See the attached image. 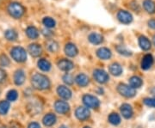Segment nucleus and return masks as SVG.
Here are the masks:
<instances>
[{
  "label": "nucleus",
  "instance_id": "38",
  "mask_svg": "<svg viewBox=\"0 0 155 128\" xmlns=\"http://www.w3.org/2000/svg\"><path fill=\"white\" fill-rule=\"evenodd\" d=\"M7 128H22V126L19 123L16 122V121H11L7 126Z\"/></svg>",
  "mask_w": 155,
  "mask_h": 128
},
{
  "label": "nucleus",
  "instance_id": "45",
  "mask_svg": "<svg viewBox=\"0 0 155 128\" xmlns=\"http://www.w3.org/2000/svg\"><path fill=\"white\" fill-rule=\"evenodd\" d=\"M153 44H154V46H155V35L153 36Z\"/></svg>",
  "mask_w": 155,
  "mask_h": 128
},
{
  "label": "nucleus",
  "instance_id": "6",
  "mask_svg": "<svg viewBox=\"0 0 155 128\" xmlns=\"http://www.w3.org/2000/svg\"><path fill=\"white\" fill-rule=\"evenodd\" d=\"M83 101L86 107L90 108H97L100 105L99 100L97 97H95L94 95H84Z\"/></svg>",
  "mask_w": 155,
  "mask_h": 128
},
{
  "label": "nucleus",
  "instance_id": "10",
  "mask_svg": "<svg viewBox=\"0 0 155 128\" xmlns=\"http://www.w3.org/2000/svg\"><path fill=\"white\" fill-rule=\"evenodd\" d=\"M75 114H76V117L83 121V120H87L89 117H90V111L87 107H79L76 109V112H75Z\"/></svg>",
  "mask_w": 155,
  "mask_h": 128
},
{
  "label": "nucleus",
  "instance_id": "22",
  "mask_svg": "<svg viewBox=\"0 0 155 128\" xmlns=\"http://www.w3.org/2000/svg\"><path fill=\"white\" fill-rule=\"evenodd\" d=\"M42 122H43L45 126H53V125L55 124L56 116L54 114H46L44 117H43Z\"/></svg>",
  "mask_w": 155,
  "mask_h": 128
},
{
  "label": "nucleus",
  "instance_id": "27",
  "mask_svg": "<svg viewBox=\"0 0 155 128\" xmlns=\"http://www.w3.org/2000/svg\"><path fill=\"white\" fill-rule=\"evenodd\" d=\"M38 67L43 72H48L51 69V64L45 59H41L38 61Z\"/></svg>",
  "mask_w": 155,
  "mask_h": 128
},
{
  "label": "nucleus",
  "instance_id": "3",
  "mask_svg": "<svg viewBox=\"0 0 155 128\" xmlns=\"http://www.w3.org/2000/svg\"><path fill=\"white\" fill-rule=\"evenodd\" d=\"M11 55L15 61L22 63L27 59V53L22 46H15L11 51Z\"/></svg>",
  "mask_w": 155,
  "mask_h": 128
},
{
  "label": "nucleus",
  "instance_id": "33",
  "mask_svg": "<svg viewBox=\"0 0 155 128\" xmlns=\"http://www.w3.org/2000/svg\"><path fill=\"white\" fill-rule=\"evenodd\" d=\"M116 51L120 53V54H122L123 56H131L132 55V52L129 50H127V48L125 47V46H116Z\"/></svg>",
  "mask_w": 155,
  "mask_h": 128
},
{
  "label": "nucleus",
  "instance_id": "31",
  "mask_svg": "<svg viewBox=\"0 0 155 128\" xmlns=\"http://www.w3.org/2000/svg\"><path fill=\"white\" fill-rule=\"evenodd\" d=\"M42 22H43V24H44L45 26H46L48 28H54V27L55 26V21H54L52 17H44V18H43V20H42Z\"/></svg>",
  "mask_w": 155,
  "mask_h": 128
},
{
  "label": "nucleus",
  "instance_id": "37",
  "mask_svg": "<svg viewBox=\"0 0 155 128\" xmlns=\"http://www.w3.org/2000/svg\"><path fill=\"white\" fill-rule=\"evenodd\" d=\"M63 81L67 84V85H72L74 82V79L72 78V75L70 74H66L64 77H63Z\"/></svg>",
  "mask_w": 155,
  "mask_h": 128
},
{
  "label": "nucleus",
  "instance_id": "12",
  "mask_svg": "<svg viewBox=\"0 0 155 128\" xmlns=\"http://www.w3.org/2000/svg\"><path fill=\"white\" fill-rule=\"evenodd\" d=\"M58 67L61 69V71L69 72L74 67V65H73V63L72 61H70L68 59H61L60 61L58 62Z\"/></svg>",
  "mask_w": 155,
  "mask_h": 128
},
{
  "label": "nucleus",
  "instance_id": "5",
  "mask_svg": "<svg viewBox=\"0 0 155 128\" xmlns=\"http://www.w3.org/2000/svg\"><path fill=\"white\" fill-rule=\"evenodd\" d=\"M117 90L122 96L127 97V98H131L136 95L135 89H134L133 87H131L130 85H127V84H119L117 87Z\"/></svg>",
  "mask_w": 155,
  "mask_h": 128
},
{
  "label": "nucleus",
  "instance_id": "20",
  "mask_svg": "<svg viewBox=\"0 0 155 128\" xmlns=\"http://www.w3.org/2000/svg\"><path fill=\"white\" fill-rule=\"evenodd\" d=\"M89 41L93 45H99L104 41V37L97 33H91L88 37Z\"/></svg>",
  "mask_w": 155,
  "mask_h": 128
},
{
  "label": "nucleus",
  "instance_id": "46",
  "mask_svg": "<svg viewBox=\"0 0 155 128\" xmlns=\"http://www.w3.org/2000/svg\"><path fill=\"white\" fill-rule=\"evenodd\" d=\"M84 128H91V127H89V126H85V127H84Z\"/></svg>",
  "mask_w": 155,
  "mask_h": 128
},
{
  "label": "nucleus",
  "instance_id": "21",
  "mask_svg": "<svg viewBox=\"0 0 155 128\" xmlns=\"http://www.w3.org/2000/svg\"><path fill=\"white\" fill-rule=\"evenodd\" d=\"M139 45H140V48L144 51L149 50L150 48H151V42H150V40H148V38H147L144 35L140 36V38H139Z\"/></svg>",
  "mask_w": 155,
  "mask_h": 128
},
{
  "label": "nucleus",
  "instance_id": "34",
  "mask_svg": "<svg viewBox=\"0 0 155 128\" xmlns=\"http://www.w3.org/2000/svg\"><path fill=\"white\" fill-rule=\"evenodd\" d=\"M17 97H18V94L16 90L12 89V90H10L7 94V99L10 101H15L17 100Z\"/></svg>",
  "mask_w": 155,
  "mask_h": 128
},
{
  "label": "nucleus",
  "instance_id": "4",
  "mask_svg": "<svg viewBox=\"0 0 155 128\" xmlns=\"http://www.w3.org/2000/svg\"><path fill=\"white\" fill-rule=\"evenodd\" d=\"M26 109L29 114L31 115H36L42 110V103L40 100L34 99L30 101L26 106Z\"/></svg>",
  "mask_w": 155,
  "mask_h": 128
},
{
  "label": "nucleus",
  "instance_id": "11",
  "mask_svg": "<svg viewBox=\"0 0 155 128\" xmlns=\"http://www.w3.org/2000/svg\"><path fill=\"white\" fill-rule=\"evenodd\" d=\"M57 93L58 95L61 96V98L65 99V100H68L72 97V92L71 90L68 89L66 86H63V85H61L58 87L57 89Z\"/></svg>",
  "mask_w": 155,
  "mask_h": 128
},
{
  "label": "nucleus",
  "instance_id": "32",
  "mask_svg": "<svg viewBox=\"0 0 155 128\" xmlns=\"http://www.w3.org/2000/svg\"><path fill=\"white\" fill-rule=\"evenodd\" d=\"M47 47H48V50L50 51L51 53H55L59 48V45L54 40H50L47 44Z\"/></svg>",
  "mask_w": 155,
  "mask_h": 128
},
{
  "label": "nucleus",
  "instance_id": "41",
  "mask_svg": "<svg viewBox=\"0 0 155 128\" xmlns=\"http://www.w3.org/2000/svg\"><path fill=\"white\" fill-rule=\"evenodd\" d=\"M148 26L151 28L155 29V19H151L148 21Z\"/></svg>",
  "mask_w": 155,
  "mask_h": 128
},
{
  "label": "nucleus",
  "instance_id": "42",
  "mask_svg": "<svg viewBox=\"0 0 155 128\" xmlns=\"http://www.w3.org/2000/svg\"><path fill=\"white\" fill-rule=\"evenodd\" d=\"M28 128H41V126H40V124L37 122H32L29 124Z\"/></svg>",
  "mask_w": 155,
  "mask_h": 128
},
{
  "label": "nucleus",
  "instance_id": "13",
  "mask_svg": "<svg viewBox=\"0 0 155 128\" xmlns=\"http://www.w3.org/2000/svg\"><path fill=\"white\" fill-rule=\"evenodd\" d=\"M120 109H121V113H122V116L125 119H130L133 116V108H132V107L130 106L129 104H127V103L122 104Z\"/></svg>",
  "mask_w": 155,
  "mask_h": 128
},
{
  "label": "nucleus",
  "instance_id": "1",
  "mask_svg": "<svg viewBox=\"0 0 155 128\" xmlns=\"http://www.w3.org/2000/svg\"><path fill=\"white\" fill-rule=\"evenodd\" d=\"M31 84L35 89L38 90H43V89H48L50 87V81L48 78H47L45 75L42 74H35L31 78Z\"/></svg>",
  "mask_w": 155,
  "mask_h": 128
},
{
  "label": "nucleus",
  "instance_id": "39",
  "mask_svg": "<svg viewBox=\"0 0 155 128\" xmlns=\"http://www.w3.org/2000/svg\"><path fill=\"white\" fill-rule=\"evenodd\" d=\"M6 72L3 70V69H0V83H3L5 80L6 79Z\"/></svg>",
  "mask_w": 155,
  "mask_h": 128
},
{
  "label": "nucleus",
  "instance_id": "44",
  "mask_svg": "<svg viewBox=\"0 0 155 128\" xmlns=\"http://www.w3.org/2000/svg\"><path fill=\"white\" fill-rule=\"evenodd\" d=\"M60 128H68V127L66 126H60Z\"/></svg>",
  "mask_w": 155,
  "mask_h": 128
},
{
  "label": "nucleus",
  "instance_id": "19",
  "mask_svg": "<svg viewBox=\"0 0 155 128\" xmlns=\"http://www.w3.org/2000/svg\"><path fill=\"white\" fill-rule=\"evenodd\" d=\"M65 53L69 57H75L78 54V50L75 45L72 43H68L65 46Z\"/></svg>",
  "mask_w": 155,
  "mask_h": 128
},
{
  "label": "nucleus",
  "instance_id": "2",
  "mask_svg": "<svg viewBox=\"0 0 155 128\" xmlns=\"http://www.w3.org/2000/svg\"><path fill=\"white\" fill-rule=\"evenodd\" d=\"M8 12L12 17L16 19H19L24 15L25 8L21 4L17 2H13V3H11L8 6Z\"/></svg>",
  "mask_w": 155,
  "mask_h": 128
},
{
  "label": "nucleus",
  "instance_id": "8",
  "mask_svg": "<svg viewBox=\"0 0 155 128\" xmlns=\"http://www.w3.org/2000/svg\"><path fill=\"white\" fill-rule=\"evenodd\" d=\"M117 18L120 22H122L123 24H129L133 21V16L131 15V13L124 10L119 11V12L117 13Z\"/></svg>",
  "mask_w": 155,
  "mask_h": 128
},
{
  "label": "nucleus",
  "instance_id": "7",
  "mask_svg": "<svg viewBox=\"0 0 155 128\" xmlns=\"http://www.w3.org/2000/svg\"><path fill=\"white\" fill-rule=\"evenodd\" d=\"M93 76H94L95 80L99 83V84H105L109 80V74L106 72L105 71L101 70V69H97L95 70L93 72Z\"/></svg>",
  "mask_w": 155,
  "mask_h": 128
},
{
  "label": "nucleus",
  "instance_id": "14",
  "mask_svg": "<svg viewBox=\"0 0 155 128\" xmlns=\"http://www.w3.org/2000/svg\"><path fill=\"white\" fill-rule=\"evenodd\" d=\"M97 55L101 59H109L112 56V53L109 48L106 47H101L97 51Z\"/></svg>",
  "mask_w": 155,
  "mask_h": 128
},
{
  "label": "nucleus",
  "instance_id": "25",
  "mask_svg": "<svg viewBox=\"0 0 155 128\" xmlns=\"http://www.w3.org/2000/svg\"><path fill=\"white\" fill-rule=\"evenodd\" d=\"M26 34H27L28 38L31 40L37 39L39 36L38 29L34 26H29L26 28Z\"/></svg>",
  "mask_w": 155,
  "mask_h": 128
},
{
  "label": "nucleus",
  "instance_id": "16",
  "mask_svg": "<svg viewBox=\"0 0 155 128\" xmlns=\"http://www.w3.org/2000/svg\"><path fill=\"white\" fill-rule=\"evenodd\" d=\"M28 52L33 57H39L42 53V49L41 46L38 44H30L28 46Z\"/></svg>",
  "mask_w": 155,
  "mask_h": 128
},
{
  "label": "nucleus",
  "instance_id": "29",
  "mask_svg": "<svg viewBox=\"0 0 155 128\" xmlns=\"http://www.w3.org/2000/svg\"><path fill=\"white\" fill-rule=\"evenodd\" d=\"M109 121L114 126H117L121 123V117L116 113H112L109 115Z\"/></svg>",
  "mask_w": 155,
  "mask_h": 128
},
{
  "label": "nucleus",
  "instance_id": "15",
  "mask_svg": "<svg viewBox=\"0 0 155 128\" xmlns=\"http://www.w3.org/2000/svg\"><path fill=\"white\" fill-rule=\"evenodd\" d=\"M153 58L151 54H146L142 59L141 61V68L143 70H148L153 66Z\"/></svg>",
  "mask_w": 155,
  "mask_h": 128
},
{
  "label": "nucleus",
  "instance_id": "40",
  "mask_svg": "<svg viewBox=\"0 0 155 128\" xmlns=\"http://www.w3.org/2000/svg\"><path fill=\"white\" fill-rule=\"evenodd\" d=\"M42 34H44V36H46V37H50L53 34V33L50 30H48V29H43L42 30Z\"/></svg>",
  "mask_w": 155,
  "mask_h": 128
},
{
  "label": "nucleus",
  "instance_id": "9",
  "mask_svg": "<svg viewBox=\"0 0 155 128\" xmlns=\"http://www.w3.org/2000/svg\"><path fill=\"white\" fill-rule=\"evenodd\" d=\"M54 108L57 113L65 114L70 109V106L65 101H57L54 103Z\"/></svg>",
  "mask_w": 155,
  "mask_h": 128
},
{
  "label": "nucleus",
  "instance_id": "26",
  "mask_svg": "<svg viewBox=\"0 0 155 128\" xmlns=\"http://www.w3.org/2000/svg\"><path fill=\"white\" fill-rule=\"evenodd\" d=\"M129 84H130V86L133 87L134 89H137V88H140L142 85L143 82H142V79L140 78L134 76L129 79Z\"/></svg>",
  "mask_w": 155,
  "mask_h": 128
},
{
  "label": "nucleus",
  "instance_id": "18",
  "mask_svg": "<svg viewBox=\"0 0 155 128\" xmlns=\"http://www.w3.org/2000/svg\"><path fill=\"white\" fill-rule=\"evenodd\" d=\"M75 82L77 83L78 86H80V87H85L89 84L88 76H86L84 73L78 74L77 77H76V78H75Z\"/></svg>",
  "mask_w": 155,
  "mask_h": 128
},
{
  "label": "nucleus",
  "instance_id": "43",
  "mask_svg": "<svg viewBox=\"0 0 155 128\" xmlns=\"http://www.w3.org/2000/svg\"><path fill=\"white\" fill-rule=\"evenodd\" d=\"M151 94L153 95V97L155 98V87H153V89H151Z\"/></svg>",
  "mask_w": 155,
  "mask_h": 128
},
{
  "label": "nucleus",
  "instance_id": "24",
  "mask_svg": "<svg viewBox=\"0 0 155 128\" xmlns=\"http://www.w3.org/2000/svg\"><path fill=\"white\" fill-rule=\"evenodd\" d=\"M110 72L114 76H120L122 73V67L118 63H113L110 66Z\"/></svg>",
  "mask_w": 155,
  "mask_h": 128
},
{
  "label": "nucleus",
  "instance_id": "17",
  "mask_svg": "<svg viewBox=\"0 0 155 128\" xmlns=\"http://www.w3.org/2000/svg\"><path fill=\"white\" fill-rule=\"evenodd\" d=\"M25 73L22 70H17L14 75V82L17 85H22L25 82Z\"/></svg>",
  "mask_w": 155,
  "mask_h": 128
},
{
  "label": "nucleus",
  "instance_id": "28",
  "mask_svg": "<svg viewBox=\"0 0 155 128\" xmlns=\"http://www.w3.org/2000/svg\"><path fill=\"white\" fill-rule=\"evenodd\" d=\"M5 36L8 40L11 41H14L17 39V33L14 30V29H7L5 32Z\"/></svg>",
  "mask_w": 155,
  "mask_h": 128
},
{
  "label": "nucleus",
  "instance_id": "30",
  "mask_svg": "<svg viewBox=\"0 0 155 128\" xmlns=\"http://www.w3.org/2000/svg\"><path fill=\"white\" fill-rule=\"evenodd\" d=\"M10 109V102L7 101H0V114L5 115L6 114Z\"/></svg>",
  "mask_w": 155,
  "mask_h": 128
},
{
  "label": "nucleus",
  "instance_id": "35",
  "mask_svg": "<svg viewBox=\"0 0 155 128\" xmlns=\"http://www.w3.org/2000/svg\"><path fill=\"white\" fill-rule=\"evenodd\" d=\"M0 65L2 66H8L10 65V59L5 54L0 55Z\"/></svg>",
  "mask_w": 155,
  "mask_h": 128
},
{
  "label": "nucleus",
  "instance_id": "36",
  "mask_svg": "<svg viewBox=\"0 0 155 128\" xmlns=\"http://www.w3.org/2000/svg\"><path fill=\"white\" fill-rule=\"evenodd\" d=\"M143 102L146 106L150 107H155V98H145Z\"/></svg>",
  "mask_w": 155,
  "mask_h": 128
},
{
  "label": "nucleus",
  "instance_id": "23",
  "mask_svg": "<svg viewBox=\"0 0 155 128\" xmlns=\"http://www.w3.org/2000/svg\"><path fill=\"white\" fill-rule=\"evenodd\" d=\"M143 7L145 11L149 14L155 13V3L153 0H144L143 2Z\"/></svg>",
  "mask_w": 155,
  "mask_h": 128
}]
</instances>
